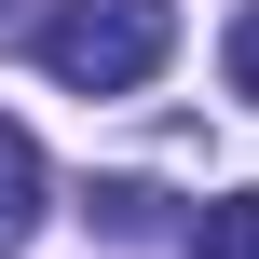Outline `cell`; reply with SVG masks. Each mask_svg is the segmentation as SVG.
Returning a JSON list of instances; mask_svg holds the SVG:
<instances>
[{
	"mask_svg": "<svg viewBox=\"0 0 259 259\" xmlns=\"http://www.w3.org/2000/svg\"><path fill=\"white\" fill-rule=\"evenodd\" d=\"M191 259H259V191H219L191 219Z\"/></svg>",
	"mask_w": 259,
	"mask_h": 259,
	"instance_id": "3957f363",
	"label": "cell"
},
{
	"mask_svg": "<svg viewBox=\"0 0 259 259\" xmlns=\"http://www.w3.org/2000/svg\"><path fill=\"white\" fill-rule=\"evenodd\" d=\"M27 55L68 82V96H137L164 55H178V0H55L27 27Z\"/></svg>",
	"mask_w": 259,
	"mask_h": 259,
	"instance_id": "6da1fadb",
	"label": "cell"
},
{
	"mask_svg": "<svg viewBox=\"0 0 259 259\" xmlns=\"http://www.w3.org/2000/svg\"><path fill=\"white\" fill-rule=\"evenodd\" d=\"M232 96H246V109H259V0H246V14H232Z\"/></svg>",
	"mask_w": 259,
	"mask_h": 259,
	"instance_id": "277c9868",
	"label": "cell"
},
{
	"mask_svg": "<svg viewBox=\"0 0 259 259\" xmlns=\"http://www.w3.org/2000/svg\"><path fill=\"white\" fill-rule=\"evenodd\" d=\"M41 191H55V178H41V137H27L14 109H0V259L41 232Z\"/></svg>",
	"mask_w": 259,
	"mask_h": 259,
	"instance_id": "7a4b0ae2",
	"label": "cell"
}]
</instances>
